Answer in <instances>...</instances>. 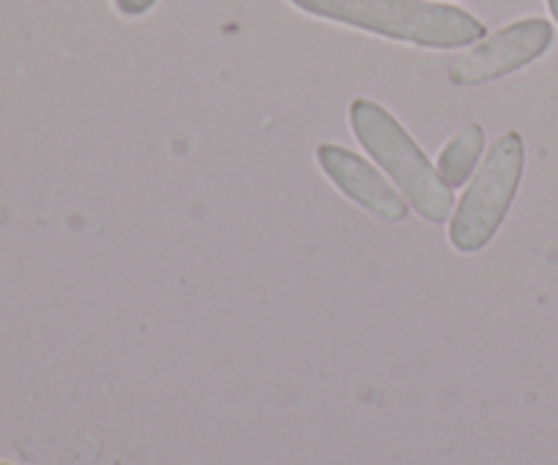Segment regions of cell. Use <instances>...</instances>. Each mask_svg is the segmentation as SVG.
Instances as JSON below:
<instances>
[{
	"label": "cell",
	"mask_w": 558,
	"mask_h": 465,
	"mask_svg": "<svg viewBox=\"0 0 558 465\" xmlns=\"http://www.w3.org/2000/svg\"><path fill=\"white\" fill-rule=\"evenodd\" d=\"M349 123L360 145L396 180L420 218L428 223H445L450 218L452 188L439 178L434 163L398 123L396 114L376 101L357 98L349 107Z\"/></svg>",
	"instance_id": "cell-2"
},
{
	"label": "cell",
	"mask_w": 558,
	"mask_h": 465,
	"mask_svg": "<svg viewBox=\"0 0 558 465\" xmlns=\"http://www.w3.org/2000/svg\"><path fill=\"white\" fill-rule=\"evenodd\" d=\"M526 167V147L518 131H507L494 142L485 156L483 167L472 178V185L458 201V210L450 221V245L458 254H477L505 223Z\"/></svg>",
	"instance_id": "cell-3"
},
{
	"label": "cell",
	"mask_w": 558,
	"mask_h": 465,
	"mask_svg": "<svg viewBox=\"0 0 558 465\" xmlns=\"http://www.w3.org/2000/svg\"><path fill=\"white\" fill-rule=\"evenodd\" d=\"M548 9H550V14H554V20L558 22V0H548Z\"/></svg>",
	"instance_id": "cell-8"
},
{
	"label": "cell",
	"mask_w": 558,
	"mask_h": 465,
	"mask_svg": "<svg viewBox=\"0 0 558 465\" xmlns=\"http://www.w3.org/2000/svg\"><path fill=\"white\" fill-rule=\"evenodd\" d=\"M316 163L343 196H349L354 205L379 221L401 223L409 218L407 199L357 152L341 145H319Z\"/></svg>",
	"instance_id": "cell-5"
},
{
	"label": "cell",
	"mask_w": 558,
	"mask_h": 465,
	"mask_svg": "<svg viewBox=\"0 0 558 465\" xmlns=\"http://www.w3.org/2000/svg\"><path fill=\"white\" fill-rule=\"evenodd\" d=\"M158 0H114L118 11L123 16H142L145 11H150Z\"/></svg>",
	"instance_id": "cell-7"
},
{
	"label": "cell",
	"mask_w": 558,
	"mask_h": 465,
	"mask_svg": "<svg viewBox=\"0 0 558 465\" xmlns=\"http://www.w3.org/2000/svg\"><path fill=\"white\" fill-rule=\"evenodd\" d=\"M0 465H3V463H0Z\"/></svg>",
	"instance_id": "cell-9"
},
{
	"label": "cell",
	"mask_w": 558,
	"mask_h": 465,
	"mask_svg": "<svg viewBox=\"0 0 558 465\" xmlns=\"http://www.w3.org/2000/svg\"><path fill=\"white\" fill-rule=\"evenodd\" d=\"M485 147V131L480 123H469L441 147L439 161H436V172L445 180L450 188H461L472 172L477 169L480 156Z\"/></svg>",
	"instance_id": "cell-6"
},
{
	"label": "cell",
	"mask_w": 558,
	"mask_h": 465,
	"mask_svg": "<svg viewBox=\"0 0 558 465\" xmlns=\"http://www.w3.org/2000/svg\"><path fill=\"white\" fill-rule=\"evenodd\" d=\"M300 11L423 49H461L488 36L469 11L428 0H289Z\"/></svg>",
	"instance_id": "cell-1"
},
{
	"label": "cell",
	"mask_w": 558,
	"mask_h": 465,
	"mask_svg": "<svg viewBox=\"0 0 558 465\" xmlns=\"http://www.w3.org/2000/svg\"><path fill=\"white\" fill-rule=\"evenodd\" d=\"M556 30L543 16L518 20L474 44L466 54L450 65L452 85H485L526 69L543 58L554 44Z\"/></svg>",
	"instance_id": "cell-4"
}]
</instances>
